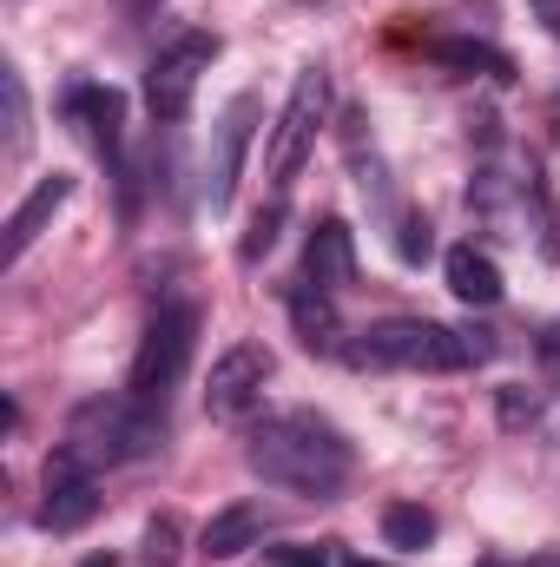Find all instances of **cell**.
<instances>
[{
  "label": "cell",
  "instance_id": "cell-1",
  "mask_svg": "<svg viewBox=\"0 0 560 567\" xmlns=\"http://www.w3.org/2000/svg\"><path fill=\"white\" fill-rule=\"evenodd\" d=\"M245 462H251V475H265L271 488L310 495V502H330V495L356 475L350 435L330 423V416H317V410H278V416L251 423Z\"/></svg>",
  "mask_w": 560,
  "mask_h": 567
},
{
  "label": "cell",
  "instance_id": "cell-2",
  "mask_svg": "<svg viewBox=\"0 0 560 567\" xmlns=\"http://www.w3.org/2000/svg\"><path fill=\"white\" fill-rule=\"evenodd\" d=\"M495 357V337L488 330H448L435 317H383V323H363L350 330L343 343V363L350 370H475Z\"/></svg>",
  "mask_w": 560,
  "mask_h": 567
},
{
  "label": "cell",
  "instance_id": "cell-3",
  "mask_svg": "<svg viewBox=\"0 0 560 567\" xmlns=\"http://www.w3.org/2000/svg\"><path fill=\"white\" fill-rule=\"evenodd\" d=\"M86 468H120V462H145L165 449V410L139 403V396H86L66 416V442Z\"/></svg>",
  "mask_w": 560,
  "mask_h": 567
},
{
  "label": "cell",
  "instance_id": "cell-4",
  "mask_svg": "<svg viewBox=\"0 0 560 567\" xmlns=\"http://www.w3.org/2000/svg\"><path fill=\"white\" fill-rule=\"evenodd\" d=\"M198 303H158L152 310V323H145L139 337V357H133V383H126V396H139V403H158L165 410V396L185 383V370H191V350H198Z\"/></svg>",
  "mask_w": 560,
  "mask_h": 567
},
{
  "label": "cell",
  "instance_id": "cell-5",
  "mask_svg": "<svg viewBox=\"0 0 560 567\" xmlns=\"http://www.w3.org/2000/svg\"><path fill=\"white\" fill-rule=\"evenodd\" d=\"M323 126H330V73L323 66H303L297 86H290V100H283L278 126H271V152H265V178H271L278 198H283V185L303 172V158L317 152V133Z\"/></svg>",
  "mask_w": 560,
  "mask_h": 567
},
{
  "label": "cell",
  "instance_id": "cell-6",
  "mask_svg": "<svg viewBox=\"0 0 560 567\" xmlns=\"http://www.w3.org/2000/svg\"><path fill=\"white\" fill-rule=\"evenodd\" d=\"M218 53H225V40L205 33V27H191V33H178L172 47H158V60L145 66V113H152V126H178V120L191 113L198 80L211 73Z\"/></svg>",
  "mask_w": 560,
  "mask_h": 567
},
{
  "label": "cell",
  "instance_id": "cell-7",
  "mask_svg": "<svg viewBox=\"0 0 560 567\" xmlns=\"http://www.w3.org/2000/svg\"><path fill=\"white\" fill-rule=\"evenodd\" d=\"M66 120H80V133L106 158V178L120 185V218L133 225L139 218V178H133V158H126V93L120 86H73Z\"/></svg>",
  "mask_w": 560,
  "mask_h": 567
},
{
  "label": "cell",
  "instance_id": "cell-8",
  "mask_svg": "<svg viewBox=\"0 0 560 567\" xmlns=\"http://www.w3.org/2000/svg\"><path fill=\"white\" fill-rule=\"evenodd\" d=\"M271 370H278V363H271L265 343H231V350L211 363V377H205V410H211L218 423H251L258 403H265Z\"/></svg>",
  "mask_w": 560,
  "mask_h": 567
},
{
  "label": "cell",
  "instance_id": "cell-9",
  "mask_svg": "<svg viewBox=\"0 0 560 567\" xmlns=\"http://www.w3.org/2000/svg\"><path fill=\"white\" fill-rule=\"evenodd\" d=\"M100 515V482L93 468L73 455V449H53L46 455V502H40V528L46 535H73Z\"/></svg>",
  "mask_w": 560,
  "mask_h": 567
},
{
  "label": "cell",
  "instance_id": "cell-10",
  "mask_svg": "<svg viewBox=\"0 0 560 567\" xmlns=\"http://www.w3.org/2000/svg\"><path fill=\"white\" fill-rule=\"evenodd\" d=\"M251 133H258V100H231V113L218 120V152H211V172H205V198H211V212H218V218L231 212V192H238V172H245Z\"/></svg>",
  "mask_w": 560,
  "mask_h": 567
},
{
  "label": "cell",
  "instance_id": "cell-11",
  "mask_svg": "<svg viewBox=\"0 0 560 567\" xmlns=\"http://www.w3.org/2000/svg\"><path fill=\"white\" fill-rule=\"evenodd\" d=\"M290 330H297V343L310 350V357H343V343H350V330H343V317H336V297L330 290H317V284H290Z\"/></svg>",
  "mask_w": 560,
  "mask_h": 567
},
{
  "label": "cell",
  "instance_id": "cell-12",
  "mask_svg": "<svg viewBox=\"0 0 560 567\" xmlns=\"http://www.w3.org/2000/svg\"><path fill=\"white\" fill-rule=\"evenodd\" d=\"M303 284H317V290H350L356 284V231L343 225V218H323L310 238H303Z\"/></svg>",
  "mask_w": 560,
  "mask_h": 567
},
{
  "label": "cell",
  "instance_id": "cell-13",
  "mask_svg": "<svg viewBox=\"0 0 560 567\" xmlns=\"http://www.w3.org/2000/svg\"><path fill=\"white\" fill-rule=\"evenodd\" d=\"M66 198H73V178H66V172H53V178H40V185H33L20 205H13V218H7V258H0L7 271H13V265L33 251V238L53 225V212H60Z\"/></svg>",
  "mask_w": 560,
  "mask_h": 567
},
{
  "label": "cell",
  "instance_id": "cell-14",
  "mask_svg": "<svg viewBox=\"0 0 560 567\" xmlns=\"http://www.w3.org/2000/svg\"><path fill=\"white\" fill-rule=\"evenodd\" d=\"M265 528H271L265 502H231V508H218V515L205 522L198 555H205V561H238L245 548H258V542H265Z\"/></svg>",
  "mask_w": 560,
  "mask_h": 567
},
{
  "label": "cell",
  "instance_id": "cell-15",
  "mask_svg": "<svg viewBox=\"0 0 560 567\" xmlns=\"http://www.w3.org/2000/svg\"><path fill=\"white\" fill-rule=\"evenodd\" d=\"M442 271H448V290L468 303V310H495L501 303V265H495V251H481V245H455L448 258H442Z\"/></svg>",
  "mask_w": 560,
  "mask_h": 567
},
{
  "label": "cell",
  "instance_id": "cell-16",
  "mask_svg": "<svg viewBox=\"0 0 560 567\" xmlns=\"http://www.w3.org/2000/svg\"><path fill=\"white\" fill-rule=\"evenodd\" d=\"M428 53L442 60V66H455V73H481V80H515V60L501 53V47H488V40H455V33H442V40H428Z\"/></svg>",
  "mask_w": 560,
  "mask_h": 567
},
{
  "label": "cell",
  "instance_id": "cell-17",
  "mask_svg": "<svg viewBox=\"0 0 560 567\" xmlns=\"http://www.w3.org/2000/svg\"><path fill=\"white\" fill-rule=\"evenodd\" d=\"M383 542H390L396 555H422V548L435 542V515H428L422 502H390V508H383Z\"/></svg>",
  "mask_w": 560,
  "mask_h": 567
},
{
  "label": "cell",
  "instance_id": "cell-18",
  "mask_svg": "<svg viewBox=\"0 0 560 567\" xmlns=\"http://www.w3.org/2000/svg\"><path fill=\"white\" fill-rule=\"evenodd\" d=\"M178 555H185V522L165 508V515H152V522H145L139 567H178Z\"/></svg>",
  "mask_w": 560,
  "mask_h": 567
},
{
  "label": "cell",
  "instance_id": "cell-19",
  "mask_svg": "<svg viewBox=\"0 0 560 567\" xmlns=\"http://www.w3.org/2000/svg\"><path fill=\"white\" fill-rule=\"evenodd\" d=\"M0 93H7V165H20L27 145H33V126H27V80L7 66V73H0Z\"/></svg>",
  "mask_w": 560,
  "mask_h": 567
},
{
  "label": "cell",
  "instance_id": "cell-20",
  "mask_svg": "<svg viewBox=\"0 0 560 567\" xmlns=\"http://www.w3.org/2000/svg\"><path fill=\"white\" fill-rule=\"evenodd\" d=\"M278 231H283V198H271V205L251 212V231L238 238V265H258V258L278 245Z\"/></svg>",
  "mask_w": 560,
  "mask_h": 567
},
{
  "label": "cell",
  "instance_id": "cell-21",
  "mask_svg": "<svg viewBox=\"0 0 560 567\" xmlns=\"http://www.w3.org/2000/svg\"><path fill=\"white\" fill-rule=\"evenodd\" d=\"M428 251H435L428 218H422V212H396V258H403V265H422Z\"/></svg>",
  "mask_w": 560,
  "mask_h": 567
},
{
  "label": "cell",
  "instance_id": "cell-22",
  "mask_svg": "<svg viewBox=\"0 0 560 567\" xmlns=\"http://www.w3.org/2000/svg\"><path fill=\"white\" fill-rule=\"evenodd\" d=\"M336 542H290V548H265V567H330Z\"/></svg>",
  "mask_w": 560,
  "mask_h": 567
},
{
  "label": "cell",
  "instance_id": "cell-23",
  "mask_svg": "<svg viewBox=\"0 0 560 567\" xmlns=\"http://www.w3.org/2000/svg\"><path fill=\"white\" fill-rule=\"evenodd\" d=\"M535 416H541V396L521 390V383H508V390H501V423L521 429V423H535Z\"/></svg>",
  "mask_w": 560,
  "mask_h": 567
},
{
  "label": "cell",
  "instance_id": "cell-24",
  "mask_svg": "<svg viewBox=\"0 0 560 567\" xmlns=\"http://www.w3.org/2000/svg\"><path fill=\"white\" fill-rule=\"evenodd\" d=\"M535 350H541V357H548V363L560 370V317L548 323V330H541V337H535Z\"/></svg>",
  "mask_w": 560,
  "mask_h": 567
},
{
  "label": "cell",
  "instance_id": "cell-25",
  "mask_svg": "<svg viewBox=\"0 0 560 567\" xmlns=\"http://www.w3.org/2000/svg\"><path fill=\"white\" fill-rule=\"evenodd\" d=\"M528 7H535V20H541V27L560 40V0H528Z\"/></svg>",
  "mask_w": 560,
  "mask_h": 567
},
{
  "label": "cell",
  "instance_id": "cell-26",
  "mask_svg": "<svg viewBox=\"0 0 560 567\" xmlns=\"http://www.w3.org/2000/svg\"><path fill=\"white\" fill-rule=\"evenodd\" d=\"M113 7H126V13H158L165 0H113Z\"/></svg>",
  "mask_w": 560,
  "mask_h": 567
},
{
  "label": "cell",
  "instance_id": "cell-27",
  "mask_svg": "<svg viewBox=\"0 0 560 567\" xmlns=\"http://www.w3.org/2000/svg\"><path fill=\"white\" fill-rule=\"evenodd\" d=\"M521 567H560V548H541V555H528Z\"/></svg>",
  "mask_w": 560,
  "mask_h": 567
},
{
  "label": "cell",
  "instance_id": "cell-28",
  "mask_svg": "<svg viewBox=\"0 0 560 567\" xmlns=\"http://www.w3.org/2000/svg\"><path fill=\"white\" fill-rule=\"evenodd\" d=\"M80 567H126V561H120V555H86Z\"/></svg>",
  "mask_w": 560,
  "mask_h": 567
},
{
  "label": "cell",
  "instance_id": "cell-29",
  "mask_svg": "<svg viewBox=\"0 0 560 567\" xmlns=\"http://www.w3.org/2000/svg\"><path fill=\"white\" fill-rule=\"evenodd\" d=\"M343 567H390V561H363V555H350V561H343Z\"/></svg>",
  "mask_w": 560,
  "mask_h": 567
},
{
  "label": "cell",
  "instance_id": "cell-30",
  "mask_svg": "<svg viewBox=\"0 0 560 567\" xmlns=\"http://www.w3.org/2000/svg\"><path fill=\"white\" fill-rule=\"evenodd\" d=\"M303 7H317V0H303Z\"/></svg>",
  "mask_w": 560,
  "mask_h": 567
}]
</instances>
